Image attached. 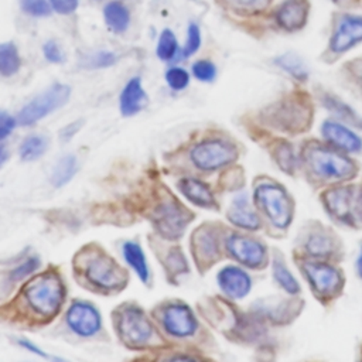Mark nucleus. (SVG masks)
I'll use <instances>...</instances> for the list:
<instances>
[{
	"label": "nucleus",
	"instance_id": "bb28decb",
	"mask_svg": "<svg viewBox=\"0 0 362 362\" xmlns=\"http://www.w3.org/2000/svg\"><path fill=\"white\" fill-rule=\"evenodd\" d=\"M216 1L242 14H256L266 10L273 0H216Z\"/></svg>",
	"mask_w": 362,
	"mask_h": 362
},
{
	"label": "nucleus",
	"instance_id": "4be33fe9",
	"mask_svg": "<svg viewBox=\"0 0 362 362\" xmlns=\"http://www.w3.org/2000/svg\"><path fill=\"white\" fill-rule=\"evenodd\" d=\"M78 161L74 154L62 156L51 173V182L54 187H62L68 184L76 174Z\"/></svg>",
	"mask_w": 362,
	"mask_h": 362
},
{
	"label": "nucleus",
	"instance_id": "2f4dec72",
	"mask_svg": "<svg viewBox=\"0 0 362 362\" xmlns=\"http://www.w3.org/2000/svg\"><path fill=\"white\" fill-rule=\"evenodd\" d=\"M325 106L329 110H332L338 117H341V119H344L346 122H352V123L361 122L362 123V120L354 113V110L349 106L344 105L342 102H339V100H337L334 98H327L325 99Z\"/></svg>",
	"mask_w": 362,
	"mask_h": 362
},
{
	"label": "nucleus",
	"instance_id": "dca6fc26",
	"mask_svg": "<svg viewBox=\"0 0 362 362\" xmlns=\"http://www.w3.org/2000/svg\"><path fill=\"white\" fill-rule=\"evenodd\" d=\"M147 105V95L141 86L140 78H132L123 88L119 106L123 116H133Z\"/></svg>",
	"mask_w": 362,
	"mask_h": 362
},
{
	"label": "nucleus",
	"instance_id": "b1692460",
	"mask_svg": "<svg viewBox=\"0 0 362 362\" xmlns=\"http://www.w3.org/2000/svg\"><path fill=\"white\" fill-rule=\"evenodd\" d=\"M228 218L232 223L245 229H257L260 225V221L256 216V214L247 206L246 202L240 201L235 202V205L228 214Z\"/></svg>",
	"mask_w": 362,
	"mask_h": 362
},
{
	"label": "nucleus",
	"instance_id": "9b49d317",
	"mask_svg": "<svg viewBox=\"0 0 362 362\" xmlns=\"http://www.w3.org/2000/svg\"><path fill=\"white\" fill-rule=\"evenodd\" d=\"M163 325L174 337H189L197 331V320L184 304H171L163 313Z\"/></svg>",
	"mask_w": 362,
	"mask_h": 362
},
{
	"label": "nucleus",
	"instance_id": "ea45409f",
	"mask_svg": "<svg viewBox=\"0 0 362 362\" xmlns=\"http://www.w3.org/2000/svg\"><path fill=\"white\" fill-rule=\"evenodd\" d=\"M49 4L59 14H71L78 8L79 0H49Z\"/></svg>",
	"mask_w": 362,
	"mask_h": 362
},
{
	"label": "nucleus",
	"instance_id": "c03bdc74",
	"mask_svg": "<svg viewBox=\"0 0 362 362\" xmlns=\"http://www.w3.org/2000/svg\"><path fill=\"white\" fill-rule=\"evenodd\" d=\"M335 4H339V6H342V4H348L349 1H352V0H332Z\"/></svg>",
	"mask_w": 362,
	"mask_h": 362
},
{
	"label": "nucleus",
	"instance_id": "79ce46f5",
	"mask_svg": "<svg viewBox=\"0 0 362 362\" xmlns=\"http://www.w3.org/2000/svg\"><path fill=\"white\" fill-rule=\"evenodd\" d=\"M7 157H8V153H7L6 147L0 144V165L7 160Z\"/></svg>",
	"mask_w": 362,
	"mask_h": 362
},
{
	"label": "nucleus",
	"instance_id": "423d86ee",
	"mask_svg": "<svg viewBox=\"0 0 362 362\" xmlns=\"http://www.w3.org/2000/svg\"><path fill=\"white\" fill-rule=\"evenodd\" d=\"M256 202L274 226L286 228L291 219V205L283 188L273 184H262L255 192Z\"/></svg>",
	"mask_w": 362,
	"mask_h": 362
},
{
	"label": "nucleus",
	"instance_id": "a878e982",
	"mask_svg": "<svg viewBox=\"0 0 362 362\" xmlns=\"http://www.w3.org/2000/svg\"><path fill=\"white\" fill-rule=\"evenodd\" d=\"M180 52V47L174 33L168 28L163 30L157 42V57L161 61H173Z\"/></svg>",
	"mask_w": 362,
	"mask_h": 362
},
{
	"label": "nucleus",
	"instance_id": "c85d7f7f",
	"mask_svg": "<svg viewBox=\"0 0 362 362\" xmlns=\"http://www.w3.org/2000/svg\"><path fill=\"white\" fill-rule=\"evenodd\" d=\"M276 64L280 65L284 71H287L288 74H291L293 76L298 78V79H305L307 78V71L305 66L303 65V62L293 54H286L281 55L276 59Z\"/></svg>",
	"mask_w": 362,
	"mask_h": 362
},
{
	"label": "nucleus",
	"instance_id": "6e6552de",
	"mask_svg": "<svg viewBox=\"0 0 362 362\" xmlns=\"http://www.w3.org/2000/svg\"><path fill=\"white\" fill-rule=\"evenodd\" d=\"M65 320L71 331L83 338L96 335L102 328L99 311L86 301H74L66 311Z\"/></svg>",
	"mask_w": 362,
	"mask_h": 362
},
{
	"label": "nucleus",
	"instance_id": "ddd939ff",
	"mask_svg": "<svg viewBox=\"0 0 362 362\" xmlns=\"http://www.w3.org/2000/svg\"><path fill=\"white\" fill-rule=\"evenodd\" d=\"M305 273L318 294L329 296L341 287V274L337 269L324 263H307Z\"/></svg>",
	"mask_w": 362,
	"mask_h": 362
},
{
	"label": "nucleus",
	"instance_id": "7c9ffc66",
	"mask_svg": "<svg viewBox=\"0 0 362 362\" xmlns=\"http://www.w3.org/2000/svg\"><path fill=\"white\" fill-rule=\"evenodd\" d=\"M20 6L24 13L33 17L49 16L52 10L48 0H20Z\"/></svg>",
	"mask_w": 362,
	"mask_h": 362
},
{
	"label": "nucleus",
	"instance_id": "58836bf2",
	"mask_svg": "<svg viewBox=\"0 0 362 362\" xmlns=\"http://www.w3.org/2000/svg\"><path fill=\"white\" fill-rule=\"evenodd\" d=\"M16 123H17V119H14L6 110H0V140H4L13 133Z\"/></svg>",
	"mask_w": 362,
	"mask_h": 362
},
{
	"label": "nucleus",
	"instance_id": "2eb2a0df",
	"mask_svg": "<svg viewBox=\"0 0 362 362\" xmlns=\"http://www.w3.org/2000/svg\"><path fill=\"white\" fill-rule=\"evenodd\" d=\"M218 283L221 290L232 297V298H242L250 290V277L239 267L228 266L218 273Z\"/></svg>",
	"mask_w": 362,
	"mask_h": 362
},
{
	"label": "nucleus",
	"instance_id": "f704fd0d",
	"mask_svg": "<svg viewBox=\"0 0 362 362\" xmlns=\"http://www.w3.org/2000/svg\"><path fill=\"white\" fill-rule=\"evenodd\" d=\"M331 240L328 236H324L321 233H317V235H313L310 236L308 239V243H307V249L310 253L315 255V256H325L327 253H329L332 249H331Z\"/></svg>",
	"mask_w": 362,
	"mask_h": 362
},
{
	"label": "nucleus",
	"instance_id": "a19ab883",
	"mask_svg": "<svg viewBox=\"0 0 362 362\" xmlns=\"http://www.w3.org/2000/svg\"><path fill=\"white\" fill-rule=\"evenodd\" d=\"M18 344H20V346H23V348L28 349V351H30V352H33V354L40 355L41 358H48V355H47L45 352H42L37 345H34L33 342H30V341H27V339H18Z\"/></svg>",
	"mask_w": 362,
	"mask_h": 362
},
{
	"label": "nucleus",
	"instance_id": "9d476101",
	"mask_svg": "<svg viewBox=\"0 0 362 362\" xmlns=\"http://www.w3.org/2000/svg\"><path fill=\"white\" fill-rule=\"evenodd\" d=\"M187 215L188 214H185V211L177 204L164 202L156 209L153 215V221L156 223V228L160 230L163 236L168 239H174L182 233L188 222Z\"/></svg>",
	"mask_w": 362,
	"mask_h": 362
},
{
	"label": "nucleus",
	"instance_id": "0eeeda50",
	"mask_svg": "<svg viewBox=\"0 0 362 362\" xmlns=\"http://www.w3.org/2000/svg\"><path fill=\"white\" fill-rule=\"evenodd\" d=\"M236 150L229 143L221 140H208L195 146L191 151L192 163L204 170L212 171L221 168L236 158Z\"/></svg>",
	"mask_w": 362,
	"mask_h": 362
},
{
	"label": "nucleus",
	"instance_id": "cd10ccee",
	"mask_svg": "<svg viewBox=\"0 0 362 362\" xmlns=\"http://www.w3.org/2000/svg\"><path fill=\"white\" fill-rule=\"evenodd\" d=\"M273 274L276 281L290 294H297L300 291V286L294 276L287 270V267L280 262L276 260L273 264Z\"/></svg>",
	"mask_w": 362,
	"mask_h": 362
},
{
	"label": "nucleus",
	"instance_id": "5701e85b",
	"mask_svg": "<svg viewBox=\"0 0 362 362\" xmlns=\"http://www.w3.org/2000/svg\"><path fill=\"white\" fill-rule=\"evenodd\" d=\"M21 68V57L14 42L0 44V75L13 76Z\"/></svg>",
	"mask_w": 362,
	"mask_h": 362
},
{
	"label": "nucleus",
	"instance_id": "412c9836",
	"mask_svg": "<svg viewBox=\"0 0 362 362\" xmlns=\"http://www.w3.org/2000/svg\"><path fill=\"white\" fill-rule=\"evenodd\" d=\"M123 256L127 264L136 272L139 279L143 283H147L150 273H148V266L146 262L144 252L140 247V245L136 242H126L123 245Z\"/></svg>",
	"mask_w": 362,
	"mask_h": 362
},
{
	"label": "nucleus",
	"instance_id": "a211bd4d",
	"mask_svg": "<svg viewBox=\"0 0 362 362\" xmlns=\"http://www.w3.org/2000/svg\"><path fill=\"white\" fill-rule=\"evenodd\" d=\"M324 199L327 202V206L335 216L348 222L355 216L354 215L355 202H354V194L351 192V189L341 188V189L329 191Z\"/></svg>",
	"mask_w": 362,
	"mask_h": 362
},
{
	"label": "nucleus",
	"instance_id": "aec40b11",
	"mask_svg": "<svg viewBox=\"0 0 362 362\" xmlns=\"http://www.w3.org/2000/svg\"><path fill=\"white\" fill-rule=\"evenodd\" d=\"M181 192L195 205L211 206L214 205V197L211 189L201 181L194 178H185L180 182Z\"/></svg>",
	"mask_w": 362,
	"mask_h": 362
},
{
	"label": "nucleus",
	"instance_id": "7ed1b4c3",
	"mask_svg": "<svg viewBox=\"0 0 362 362\" xmlns=\"http://www.w3.org/2000/svg\"><path fill=\"white\" fill-rule=\"evenodd\" d=\"M71 95V88L65 83H52L44 92L31 99L17 115V123L21 126H31L49 115L51 112L62 107Z\"/></svg>",
	"mask_w": 362,
	"mask_h": 362
},
{
	"label": "nucleus",
	"instance_id": "20e7f679",
	"mask_svg": "<svg viewBox=\"0 0 362 362\" xmlns=\"http://www.w3.org/2000/svg\"><path fill=\"white\" fill-rule=\"evenodd\" d=\"M116 329L120 339L132 348H140L150 342L153 338V325L144 313L134 307H123L116 315Z\"/></svg>",
	"mask_w": 362,
	"mask_h": 362
},
{
	"label": "nucleus",
	"instance_id": "f3484780",
	"mask_svg": "<svg viewBox=\"0 0 362 362\" xmlns=\"http://www.w3.org/2000/svg\"><path fill=\"white\" fill-rule=\"evenodd\" d=\"M322 134L331 144L345 151H358L362 147L361 139L354 132L335 122H325L322 126Z\"/></svg>",
	"mask_w": 362,
	"mask_h": 362
},
{
	"label": "nucleus",
	"instance_id": "72a5a7b5",
	"mask_svg": "<svg viewBox=\"0 0 362 362\" xmlns=\"http://www.w3.org/2000/svg\"><path fill=\"white\" fill-rule=\"evenodd\" d=\"M201 45V30L198 27V24L195 23H189L188 30H187V41L182 49V55L184 57H189L192 54H195L198 51Z\"/></svg>",
	"mask_w": 362,
	"mask_h": 362
},
{
	"label": "nucleus",
	"instance_id": "473e14b6",
	"mask_svg": "<svg viewBox=\"0 0 362 362\" xmlns=\"http://www.w3.org/2000/svg\"><path fill=\"white\" fill-rule=\"evenodd\" d=\"M40 267V259L38 257H28L25 259L21 264H18L11 273H10V279L13 281H20L27 279L28 276H31L34 272H37Z\"/></svg>",
	"mask_w": 362,
	"mask_h": 362
},
{
	"label": "nucleus",
	"instance_id": "39448f33",
	"mask_svg": "<svg viewBox=\"0 0 362 362\" xmlns=\"http://www.w3.org/2000/svg\"><path fill=\"white\" fill-rule=\"evenodd\" d=\"M310 168L322 178H351L355 174V165L345 156L329 148L313 147L308 151Z\"/></svg>",
	"mask_w": 362,
	"mask_h": 362
},
{
	"label": "nucleus",
	"instance_id": "393cba45",
	"mask_svg": "<svg viewBox=\"0 0 362 362\" xmlns=\"http://www.w3.org/2000/svg\"><path fill=\"white\" fill-rule=\"evenodd\" d=\"M48 147V140L41 134H33L23 140L18 148V154L24 161H33L40 158Z\"/></svg>",
	"mask_w": 362,
	"mask_h": 362
},
{
	"label": "nucleus",
	"instance_id": "4468645a",
	"mask_svg": "<svg viewBox=\"0 0 362 362\" xmlns=\"http://www.w3.org/2000/svg\"><path fill=\"white\" fill-rule=\"evenodd\" d=\"M308 11V0H284L276 10V21L281 28L296 31L307 23Z\"/></svg>",
	"mask_w": 362,
	"mask_h": 362
},
{
	"label": "nucleus",
	"instance_id": "c9c22d12",
	"mask_svg": "<svg viewBox=\"0 0 362 362\" xmlns=\"http://www.w3.org/2000/svg\"><path fill=\"white\" fill-rule=\"evenodd\" d=\"M192 74L197 79H199L202 82H209L215 78L216 68L211 61L199 59L192 65Z\"/></svg>",
	"mask_w": 362,
	"mask_h": 362
},
{
	"label": "nucleus",
	"instance_id": "37998d69",
	"mask_svg": "<svg viewBox=\"0 0 362 362\" xmlns=\"http://www.w3.org/2000/svg\"><path fill=\"white\" fill-rule=\"evenodd\" d=\"M356 267H358V273H359V276L362 277V250H361V253H359V256H358Z\"/></svg>",
	"mask_w": 362,
	"mask_h": 362
},
{
	"label": "nucleus",
	"instance_id": "4c0bfd02",
	"mask_svg": "<svg viewBox=\"0 0 362 362\" xmlns=\"http://www.w3.org/2000/svg\"><path fill=\"white\" fill-rule=\"evenodd\" d=\"M42 52H44V57L49 61V62H54V64H59L64 61V54L59 48V45L54 41V40H49L44 44L42 47Z\"/></svg>",
	"mask_w": 362,
	"mask_h": 362
},
{
	"label": "nucleus",
	"instance_id": "f257e3e1",
	"mask_svg": "<svg viewBox=\"0 0 362 362\" xmlns=\"http://www.w3.org/2000/svg\"><path fill=\"white\" fill-rule=\"evenodd\" d=\"M82 281L99 291H115L126 284L124 270L100 249H82L75 259Z\"/></svg>",
	"mask_w": 362,
	"mask_h": 362
},
{
	"label": "nucleus",
	"instance_id": "c756f323",
	"mask_svg": "<svg viewBox=\"0 0 362 362\" xmlns=\"http://www.w3.org/2000/svg\"><path fill=\"white\" fill-rule=\"evenodd\" d=\"M165 81L171 89L182 90L189 83V75L185 69L174 66L165 72Z\"/></svg>",
	"mask_w": 362,
	"mask_h": 362
},
{
	"label": "nucleus",
	"instance_id": "e433bc0d",
	"mask_svg": "<svg viewBox=\"0 0 362 362\" xmlns=\"http://www.w3.org/2000/svg\"><path fill=\"white\" fill-rule=\"evenodd\" d=\"M116 61L115 55L109 51H98L96 54H93L90 58H89V64L88 66H92V68H106V66H110L113 65Z\"/></svg>",
	"mask_w": 362,
	"mask_h": 362
},
{
	"label": "nucleus",
	"instance_id": "6ab92c4d",
	"mask_svg": "<svg viewBox=\"0 0 362 362\" xmlns=\"http://www.w3.org/2000/svg\"><path fill=\"white\" fill-rule=\"evenodd\" d=\"M103 17L106 25L113 33H124L130 23V13L127 7L120 1H110L103 8Z\"/></svg>",
	"mask_w": 362,
	"mask_h": 362
},
{
	"label": "nucleus",
	"instance_id": "f8f14e48",
	"mask_svg": "<svg viewBox=\"0 0 362 362\" xmlns=\"http://www.w3.org/2000/svg\"><path fill=\"white\" fill-rule=\"evenodd\" d=\"M362 41V16H344L331 37L332 52H345Z\"/></svg>",
	"mask_w": 362,
	"mask_h": 362
},
{
	"label": "nucleus",
	"instance_id": "f03ea898",
	"mask_svg": "<svg viewBox=\"0 0 362 362\" xmlns=\"http://www.w3.org/2000/svg\"><path fill=\"white\" fill-rule=\"evenodd\" d=\"M65 293V284L55 272L37 274L21 290L25 305L41 318H52L59 313Z\"/></svg>",
	"mask_w": 362,
	"mask_h": 362
},
{
	"label": "nucleus",
	"instance_id": "1a4fd4ad",
	"mask_svg": "<svg viewBox=\"0 0 362 362\" xmlns=\"http://www.w3.org/2000/svg\"><path fill=\"white\" fill-rule=\"evenodd\" d=\"M228 252L242 264L249 267H262L266 262L264 246L250 238L232 235L226 239Z\"/></svg>",
	"mask_w": 362,
	"mask_h": 362
}]
</instances>
